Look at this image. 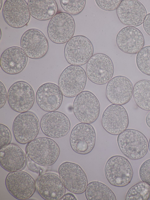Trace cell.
Returning <instances> with one entry per match:
<instances>
[{
	"label": "cell",
	"mask_w": 150,
	"mask_h": 200,
	"mask_svg": "<svg viewBox=\"0 0 150 200\" xmlns=\"http://www.w3.org/2000/svg\"><path fill=\"white\" fill-rule=\"evenodd\" d=\"M0 108H2L5 105L7 99V94L5 86L0 81Z\"/></svg>",
	"instance_id": "836d02e7"
},
{
	"label": "cell",
	"mask_w": 150,
	"mask_h": 200,
	"mask_svg": "<svg viewBox=\"0 0 150 200\" xmlns=\"http://www.w3.org/2000/svg\"><path fill=\"white\" fill-rule=\"evenodd\" d=\"M133 95L139 107L150 111V80L143 79L136 83L133 87Z\"/></svg>",
	"instance_id": "4316f807"
},
{
	"label": "cell",
	"mask_w": 150,
	"mask_h": 200,
	"mask_svg": "<svg viewBox=\"0 0 150 200\" xmlns=\"http://www.w3.org/2000/svg\"><path fill=\"white\" fill-rule=\"evenodd\" d=\"M63 94L59 86L52 82H47L38 89L35 99L38 106L46 112L56 111L61 106L63 100Z\"/></svg>",
	"instance_id": "44dd1931"
},
{
	"label": "cell",
	"mask_w": 150,
	"mask_h": 200,
	"mask_svg": "<svg viewBox=\"0 0 150 200\" xmlns=\"http://www.w3.org/2000/svg\"><path fill=\"white\" fill-rule=\"evenodd\" d=\"M60 200H76L77 199L75 196L72 194L68 193L65 194L62 196Z\"/></svg>",
	"instance_id": "8d00e7d4"
},
{
	"label": "cell",
	"mask_w": 150,
	"mask_h": 200,
	"mask_svg": "<svg viewBox=\"0 0 150 200\" xmlns=\"http://www.w3.org/2000/svg\"><path fill=\"white\" fill-rule=\"evenodd\" d=\"M122 0H96L95 2L98 7L108 11H111L117 9Z\"/></svg>",
	"instance_id": "4dcf8cb0"
},
{
	"label": "cell",
	"mask_w": 150,
	"mask_h": 200,
	"mask_svg": "<svg viewBox=\"0 0 150 200\" xmlns=\"http://www.w3.org/2000/svg\"><path fill=\"white\" fill-rule=\"evenodd\" d=\"M117 142L121 152L131 160L142 158L148 150L147 138L143 133L136 129H125L118 135Z\"/></svg>",
	"instance_id": "7a4b0ae2"
},
{
	"label": "cell",
	"mask_w": 150,
	"mask_h": 200,
	"mask_svg": "<svg viewBox=\"0 0 150 200\" xmlns=\"http://www.w3.org/2000/svg\"><path fill=\"white\" fill-rule=\"evenodd\" d=\"M73 113L81 123L91 124L98 119L100 105L96 96L91 92L84 91L75 98L72 106Z\"/></svg>",
	"instance_id": "8992f818"
},
{
	"label": "cell",
	"mask_w": 150,
	"mask_h": 200,
	"mask_svg": "<svg viewBox=\"0 0 150 200\" xmlns=\"http://www.w3.org/2000/svg\"><path fill=\"white\" fill-rule=\"evenodd\" d=\"M105 177L112 185L125 187L131 181L133 172L131 163L125 157L121 155L112 156L107 161L104 167Z\"/></svg>",
	"instance_id": "277c9868"
},
{
	"label": "cell",
	"mask_w": 150,
	"mask_h": 200,
	"mask_svg": "<svg viewBox=\"0 0 150 200\" xmlns=\"http://www.w3.org/2000/svg\"><path fill=\"white\" fill-rule=\"evenodd\" d=\"M150 194V185L141 182L131 187L128 190L126 200H147Z\"/></svg>",
	"instance_id": "83f0119b"
},
{
	"label": "cell",
	"mask_w": 150,
	"mask_h": 200,
	"mask_svg": "<svg viewBox=\"0 0 150 200\" xmlns=\"http://www.w3.org/2000/svg\"><path fill=\"white\" fill-rule=\"evenodd\" d=\"M146 122L148 126L150 128V111L148 112L146 115Z\"/></svg>",
	"instance_id": "74e56055"
},
{
	"label": "cell",
	"mask_w": 150,
	"mask_h": 200,
	"mask_svg": "<svg viewBox=\"0 0 150 200\" xmlns=\"http://www.w3.org/2000/svg\"><path fill=\"white\" fill-rule=\"evenodd\" d=\"M5 184L11 194L18 200L30 198L34 194L36 188L33 177L22 170L9 172L6 178Z\"/></svg>",
	"instance_id": "30bf717a"
},
{
	"label": "cell",
	"mask_w": 150,
	"mask_h": 200,
	"mask_svg": "<svg viewBox=\"0 0 150 200\" xmlns=\"http://www.w3.org/2000/svg\"><path fill=\"white\" fill-rule=\"evenodd\" d=\"M28 168L29 170L32 172L39 173L40 174L41 173L42 171V169L40 167L30 161H29L28 163Z\"/></svg>",
	"instance_id": "d590c367"
},
{
	"label": "cell",
	"mask_w": 150,
	"mask_h": 200,
	"mask_svg": "<svg viewBox=\"0 0 150 200\" xmlns=\"http://www.w3.org/2000/svg\"><path fill=\"white\" fill-rule=\"evenodd\" d=\"M2 14L6 23L15 28L26 25L30 19L28 3L25 0H6L3 5Z\"/></svg>",
	"instance_id": "e0dca14e"
},
{
	"label": "cell",
	"mask_w": 150,
	"mask_h": 200,
	"mask_svg": "<svg viewBox=\"0 0 150 200\" xmlns=\"http://www.w3.org/2000/svg\"><path fill=\"white\" fill-rule=\"evenodd\" d=\"M87 75L81 67L71 65L62 72L58 80V86L63 95L73 98L83 91L87 82Z\"/></svg>",
	"instance_id": "3957f363"
},
{
	"label": "cell",
	"mask_w": 150,
	"mask_h": 200,
	"mask_svg": "<svg viewBox=\"0 0 150 200\" xmlns=\"http://www.w3.org/2000/svg\"><path fill=\"white\" fill-rule=\"evenodd\" d=\"M101 122L103 128L108 133L113 135H118L128 126L127 111L122 105L111 104L104 111Z\"/></svg>",
	"instance_id": "9a60e30c"
},
{
	"label": "cell",
	"mask_w": 150,
	"mask_h": 200,
	"mask_svg": "<svg viewBox=\"0 0 150 200\" xmlns=\"http://www.w3.org/2000/svg\"><path fill=\"white\" fill-rule=\"evenodd\" d=\"M28 61V56L21 48L13 46L6 49L1 54V67L7 74H16L23 71Z\"/></svg>",
	"instance_id": "603a6c76"
},
{
	"label": "cell",
	"mask_w": 150,
	"mask_h": 200,
	"mask_svg": "<svg viewBox=\"0 0 150 200\" xmlns=\"http://www.w3.org/2000/svg\"><path fill=\"white\" fill-rule=\"evenodd\" d=\"M149 200H150V194L149 197Z\"/></svg>",
	"instance_id": "60d3db41"
},
{
	"label": "cell",
	"mask_w": 150,
	"mask_h": 200,
	"mask_svg": "<svg viewBox=\"0 0 150 200\" xmlns=\"http://www.w3.org/2000/svg\"><path fill=\"white\" fill-rule=\"evenodd\" d=\"M94 48L90 40L82 35L73 36L66 43L64 54L67 62L72 65L82 66L93 56Z\"/></svg>",
	"instance_id": "5b68a950"
},
{
	"label": "cell",
	"mask_w": 150,
	"mask_h": 200,
	"mask_svg": "<svg viewBox=\"0 0 150 200\" xmlns=\"http://www.w3.org/2000/svg\"><path fill=\"white\" fill-rule=\"evenodd\" d=\"M0 164L9 172L21 170L26 166V156L19 146L10 143L0 149Z\"/></svg>",
	"instance_id": "cb8c5ba5"
},
{
	"label": "cell",
	"mask_w": 150,
	"mask_h": 200,
	"mask_svg": "<svg viewBox=\"0 0 150 200\" xmlns=\"http://www.w3.org/2000/svg\"><path fill=\"white\" fill-rule=\"evenodd\" d=\"M96 134L92 125L80 123L73 128L70 136V143L72 150L80 154L90 153L95 144Z\"/></svg>",
	"instance_id": "4fadbf2b"
},
{
	"label": "cell",
	"mask_w": 150,
	"mask_h": 200,
	"mask_svg": "<svg viewBox=\"0 0 150 200\" xmlns=\"http://www.w3.org/2000/svg\"><path fill=\"white\" fill-rule=\"evenodd\" d=\"M0 148L10 144L12 140L11 132L5 125L1 123Z\"/></svg>",
	"instance_id": "1f68e13d"
},
{
	"label": "cell",
	"mask_w": 150,
	"mask_h": 200,
	"mask_svg": "<svg viewBox=\"0 0 150 200\" xmlns=\"http://www.w3.org/2000/svg\"><path fill=\"white\" fill-rule=\"evenodd\" d=\"M143 23L145 31L150 36V13L147 14Z\"/></svg>",
	"instance_id": "e575fe53"
},
{
	"label": "cell",
	"mask_w": 150,
	"mask_h": 200,
	"mask_svg": "<svg viewBox=\"0 0 150 200\" xmlns=\"http://www.w3.org/2000/svg\"><path fill=\"white\" fill-rule=\"evenodd\" d=\"M21 48L28 57L33 59L43 57L49 49L48 40L40 30L30 28L25 32L20 40Z\"/></svg>",
	"instance_id": "5bb4252c"
},
{
	"label": "cell",
	"mask_w": 150,
	"mask_h": 200,
	"mask_svg": "<svg viewBox=\"0 0 150 200\" xmlns=\"http://www.w3.org/2000/svg\"><path fill=\"white\" fill-rule=\"evenodd\" d=\"M136 63L141 72L150 76V45L143 47L137 53Z\"/></svg>",
	"instance_id": "f1b7e54d"
},
{
	"label": "cell",
	"mask_w": 150,
	"mask_h": 200,
	"mask_svg": "<svg viewBox=\"0 0 150 200\" xmlns=\"http://www.w3.org/2000/svg\"><path fill=\"white\" fill-rule=\"evenodd\" d=\"M38 192L46 200H59L65 194L66 188L59 176L53 173H45L36 182Z\"/></svg>",
	"instance_id": "ffe728a7"
},
{
	"label": "cell",
	"mask_w": 150,
	"mask_h": 200,
	"mask_svg": "<svg viewBox=\"0 0 150 200\" xmlns=\"http://www.w3.org/2000/svg\"><path fill=\"white\" fill-rule=\"evenodd\" d=\"M28 4L30 15L39 21L51 19L58 11L54 0H29Z\"/></svg>",
	"instance_id": "d4e9b609"
},
{
	"label": "cell",
	"mask_w": 150,
	"mask_h": 200,
	"mask_svg": "<svg viewBox=\"0 0 150 200\" xmlns=\"http://www.w3.org/2000/svg\"><path fill=\"white\" fill-rule=\"evenodd\" d=\"M59 177L66 188L76 194L83 193L88 185L86 174L78 164L66 162L61 164L58 168Z\"/></svg>",
	"instance_id": "7c38bea8"
},
{
	"label": "cell",
	"mask_w": 150,
	"mask_h": 200,
	"mask_svg": "<svg viewBox=\"0 0 150 200\" xmlns=\"http://www.w3.org/2000/svg\"><path fill=\"white\" fill-rule=\"evenodd\" d=\"M0 4H1V8H0V9H1V7H2V0H0Z\"/></svg>",
	"instance_id": "ab89813d"
},
{
	"label": "cell",
	"mask_w": 150,
	"mask_h": 200,
	"mask_svg": "<svg viewBox=\"0 0 150 200\" xmlns=\"http://www.w3.org/2000/svg\"><path fill=\"white\" fill-rule=\"evenodd\" d=\"M40 124L44 134L54 138H60L66 136L71 128L68 117L63 113L57 111L48 112L44 115Z\"/></svg>",
	"instance_id": "2e32d148"
},
{
	"label": "cell",
	"mask_w": 150,
	"mask_h": 200,
	"mask_svg": "<svg viewBox=\"0 0 150 200\" xmlns=\"http://www.w3.org/2000/svg\"><path fill=\"white\" fill-rule=\"evenodd\" d=\"M88 200H116L115 196L112 190L104 184L98 181L89 183L85 191Z\"/></svg>",
	"instance_id": "484cf974"
},
{
	"label": "cell",
	"mask_w": 150,
	"mask_h": 200,
	"mask_svg": "<svg viewBox=\"0 0 150 200\" xmlns=\"http://www.w3.org/2000/svg\"><path fill=\"white\" fill-rule=\"evenodd\" d=\"M148 148L150 152V138L149 139V141L148 142Z\"/></svg>",
	"instance_id": "f35d334b"
},
{
	"label": "cell",
	"mask_w": 150,
	"mask_h": 200,
	"mask_svg": "<svg viewBox=\"0 0 150 200\" xmlns=\"http://www.w3.org/2000/svg\"><path fill=\"white\" fill-rule=\"evenodd\" d=\"M75 23L72 16L64 12L57 13L50 20L47 33L50 40L54 43L62 44L73 37Z\"/></svg>",
	"instance_id": "52a82bcc"
},
{
	"label": "cell",
	"mask_w": 150,
	"mask_h": 200,
	"mask_svg": "<svg viewBox=\"0 0 150 200\" xmlns=\"http://www.w3.org/2000/svg\"><path fill=\"white\" fill-rule=\"evenodd\" d=\"M114 66L111 58L102 53L93 55L88 62L86 74L88 79L95 84L102 85L108 83L114 73Z\"/></svg>",
	"instance_id": "8fae6325"
},
{
	"label": "cell",
	"mask_w": 150,
	"mask_h": 200,
	"mask_svg": "<svg viewBox=\"0 0 150 200\" xmlns=\"http://www.w3.org/2000/svg\"><path fill=\"white\" fill-rule=\"evenodd\" d=\"M7 100L12 110L17 112L23 113L28 111L33 106L35 100V93L28 83L19 81L10 87Z\"/></svg>",
	"instance_id": "9c48e42d"
},
{
	"label": "cell",
	"mask_w": 150,
	"mask_h": 200,
	"mask_svg": "<svg viewBox=\"0 0 150 200\" xmlns=\"http://www.w3.org/2000/svg\"><path fill=\"white\" fill-rule=\"evenodd\" d=\"M139 175L142 181L150 185V159L144 161L141 165Z\"/></svg>",
	"instance_id": "d6a6232c"
},
{
	"label": "cell",
	"mask_w": 150,
	"mask_h": 200,
	"mask_svg": "<svg viewBox=\"0 0 150 200\" xmlns=\"http://www.w3.org/2000/svg\"><path fill=\"white\" fill-rule=\"evenodd\" d=\"M133 86L127 77L122 75L116 76L108 83L106 88V96L111 103L123 105L131 99Z\"/></svg>",
	"instance_id": "ac0fdd59"
},
{
	"label": "cell",
	"mask_w": 150,
	"mask_h": 200,
	"mask_svg": "<svg viewBox=\"0 0 150 200\" xmlns=\"http://www.w3.org/2000/svg\"><path fill=\"white\" fill-rule=\"evenodd\" d=\"M26 156L37 164L43 166L53 165L58 159L60 153L59 147L52 139L39 137L27 143Z\"/></svg>",
	"instance_id": "6da1fadb"
},
{
	"label": "cell",
	"mask_w": 150,
	"mask_h": 200,
	"mask_svg": "<svg viewBox=\"0 0 150 200\" xmlns=\"http://www.w3.org/2000/svg\"><path fill=\"white\" fill-rule=\"evenodd\" d=\"M116 43L122 52L135 54L144 47L145 40L142 33L138 28L127 26L122 28L117 34Z\"/></svg>",
	"instance_id": "7402d4cb"
},
{
	"label": "cell",
	"mask_w": 150,
	"mask_h": 200,
	"mask_svg": "<svg viewBox=\"0 0 150 200\" xmlns=\"http://www.w3.org/2000/svg\"><path fill=\"white\" fill-rule=\"evenodd\" d=\"M40 127L39 119L33 112L27 111L18 114L13 124V134L19 143L25 144L35 139Z\"/></svg>",
	"instance_id": "ba28073f"
},
{
	"label": "cell",
	"mask_w": 150,
	"mask_h": 200,
	"mask_svg": "<svg viewBox=\"0 0 150 200\" xmlns=\"http://www.w3.org/2000/svg\"><path fill=\"white\" fill-rule=\"evenodd\" d=\"M117 14L122 24L135 27L142 24L147 12L145 6L139 1L123 0L117 9Z\"/></svg>",
	"instance_id": "d6986e66"
},
{
	"label": "cell",
	"mask_w": 150,
	"mask_h": 200,
	"mask_svg": "<svg viewBox=\"0 0 150 200\" xmlns=\"http://www.w3.org/2000/svg\"><path fill=\"white\" fill-rule=\"evenodd\" d=\"M59 1L63 9L71 16L80 13L84 9L86 3L85 0H60Z\"/></svg>",
	"instance_id": "f546056e"
}]
</instances>
